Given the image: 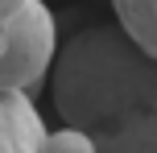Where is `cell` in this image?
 I'll use <instances>...</instances> for the list:
<instances>
[{"label": "cell", "instance_id": "6da1fadb", "mask_svg": "<svg viewBox=\"0 0 157 153\" xmlns=\"http://www.w3.org/2000/svg\"><path fill=\"white\" fill-rule=\"evenodd\" d=\"M50 104L95 153H157V54L120 25H87L54 50Z\"/></svg>", "mask_w": 157, "mask_h": 153}, {"label": "cell", "instance_id": "7a4b0ae2", "mask_svg": "<svg viewBox=\"0 0 157 153\" xmlns=\"http://www.w3.org/2000/svg\"><path fill=\"white\" fill-rule=\"evenodd\" d=\"M58 50V25L41 0H21L0 21V91L29 95L50 75Z\"/></svg>", "mask_w": 157, "mask_h": 153}, {"label": "cell", "instance_id": "3957f363", "mask_svg": "<svg viewBox=\"0 0 157 153\" xmlns=\"http://www.w3.org/2000/svg\"><path fill=\"white\" fill-rule=\"evenodd\" d=\"M46 132L41 112L29 95L0 91V153H37V141Z\"/></svg>", "mask_w": 157, "mask_h": 153}, {"label": "cell", "instance_id": "277c9868", "mask_svg": "<svg viewBox=\"0 0 157 153\" xmlns=\"http://www.w3.org/2000/svg\"><path fill=\"white\" fill-rule=\"evenodd\" d=\"M116 21L145 54H157V8L153 0H112Z\"/></svg>", "mask_w": 157, "mask_h": 153}, {"label": "cell", "instance_id": "5b68a950", "mask_svg": "<svg viewBox=\"0 0 157 153\" xmlns=\"http://www.w3.org/2000/svg\"><path fill=\"white\" fill-rule=\"evenodd\" d=\"M37 153H95L91 149V141L83 137V132H75V128H54V132H41V141H37Z\"/></svg>", "mask_w": 157, "mask_h": 153}, {"label": "cell", "instance_id": "8992f818", "mask_svg": "<svg viewBox=\"0 0 157 153\" xmlns=\"http://www.w3.org/2000/svg\"><path fill=\"white\" fill-rule=\"evenodd\" d=\"M17 4H21V0H0V21H4V17H8V13H13V8H17Z\"/></svg>", "mask_w": 157, "mask_h": 153}]
</instances>
